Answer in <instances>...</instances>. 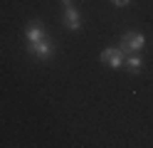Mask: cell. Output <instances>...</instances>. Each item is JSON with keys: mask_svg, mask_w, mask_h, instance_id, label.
<instances>
[{"mask_svg": "<svg viewBox=\"0 0 153 148\" xmlns=\"http://www.w3.org/2000/svg\"><path fill=\"white\" fill-rule=\"evenodd\" d=\"M123 67H126V72H128V74H141V69H143V59L138 57V52L126 54V57H123Z\"/></svg>", "mask_w": 153, "mask_h": 148, "instance_id": "8992f818", "label": "cell"}, {"mask_svg": "<svg viewBox=\"0 0 153 148\" xmlns=\"http://www.w3.org/2000/svg\"><path fill=\"white\" fill-rule=\"evenodd\" d=\"M99 62L111 67V69H121L123 67V52L119 47H109V49H104V52L99 54Z\"/></svg>", "mask_w": 153, "mask_h": 148, "instance_id": "3957f363", "label": "cell"}, {"mask_svg": "<svg viewBox=\"0 0 153 148\" xmlns=\"http://www.w3.org/2000/svg\"><path fill=\"white\" fill-rule=\"evenodd\" d=\"M111 3H114V5H116V7H126V5L131 3V0H111Z\"/></svg>", "mask_w": 153, "mask_h": 148, "instance_id": "52a82bcc", "label": "cell"}, {"mask_svg": "<svg viewBox=\"0 0 153 148\" xmlns=\"http://www.w3.org/2000/svg\"><path fill=\"white\" fill-rule=\"evenodd\" d=\"M143 47H146V37H143L141 32H136V30L123 32L121 42H119V49L123 52V57H126V54H133V52H141Z\"/></svg>", "mask_w": 153, "mask_h": 148, "instance_id": "7a4b0ae2", "label": "cell"}, {"mask_svg": "<svg viewBox=\"0 0 153 148\" xmlns=\"http://www.w3.org/2000/svg\"><path fill=\"white\" fill-rule=\"evenodd\" d=\"M25 37H27V42H37V39L47 37V30H45V25L40 20H30L27 27H25Z\"/></svg>", "mask_w": 153, "mask_h": 148, "instance_id": "5b68a950", "label": "cell"}, {"mask_svg": "<svg viewBox=\"0 0 153 148\" xmlns=\"http://www.w3.org/2000/svg\"><path fill=\"white\" fill-rule=\"evenodd\" d=\"M62 22H64L67 30H72V32H79V30H82V15H79V10H76L74 5H64Z\"/></svg>", "mask_w": 153, "mask_h": 148, "instance_id": "277c9868", "label": "cell"}, {"mask_svg": "<svg viewBox=\"0 0 153 148\" xmlns=\"http://www.w3.org/2000/svg\"><path fill=\"white\" fill-rule=\"evenodd\" d=\"M27 52H30L35 59H40V62L52 59L54 57V42H52V37L47 35L42 39H37V42H27Z\"/></svg>", "mask_w": 153, "mask_h": 148, "instance_id": "6da1fadb", "label": "cell"}]
</instances>
